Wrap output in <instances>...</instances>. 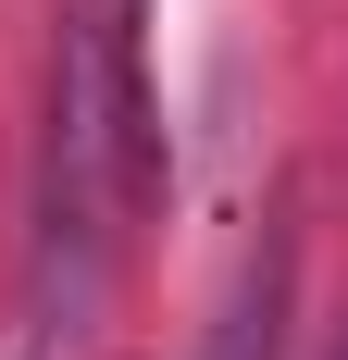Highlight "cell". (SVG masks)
Returning <instances> with one entry per match:
<instances>
[{"label": "cell", "mask_w": 348, "mask_h": 360, "mask_svg": "<svg viewBox=\"0 0 348 360\" xmlns=\"http://www.w3.org/2000/svg\"><path fill=\"white\" fill-rule=\"evenodd\" d=\"M50 249H75L63 311L100 298V249H112V63L100 25L63 37V100H50Z\"/></svg>", "instance_id": "cell-1"}]
</instances>
